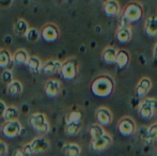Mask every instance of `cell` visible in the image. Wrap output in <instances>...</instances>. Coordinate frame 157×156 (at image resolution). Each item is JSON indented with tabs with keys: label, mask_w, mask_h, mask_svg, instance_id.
Wrapping results in <instances>:
<instances>
[{
	"label": "cell",
	"mask_w": 157,
	"mask_h": 156,
	"mask_svg": "<svg viewBox=\"0 0 157 156\" xmlns=\"http://www.w3.org/2000/svg\"><path fill=\"white\" fill-rule=\"evenodd\" d=\"M113 90V82L109 77L101 76L96 78L92 83V92L98 97H107Z\"/></svg>",
	"instance_id": "6da1fadb"
},
{
	"label": "cell",
	"mask_w": 157,
	"mask_h": 156,
	"mask_svg": "<svg viewBox=\"0 0 157 156\" xmlns=\"http://www.w3.org/2000/svg\"><path fill=\"white\" fill-rule=\"evenodd\" d=\"M29 122L30 125L33 127V129L40 134H46L49 131V124H48L47 119L43 113H32L29 118Z\"/></svg>",
	"instance_id": "7a4b0ae2"
},
{
	"label": "cell",
	"mask_w": 157,
	"mask_h": 156,
	"mask_svg": "<svg viewBox=\"0 0 157 156\" xmlns=\"http://www.w3.org/2000/svg\"><path fill=\"white\" fill-rule=\"evenodd\" d=\"M142 15H143V10L141 4L137 3V2H132V3H129L125 8L123 16L129 23H136V21H140Z\"/></svg>",
	"instance_id": "3957f363"
},
{
	"label": "cell",
	"mask_w": 157,
	"mask_h": 156,
	"mask_svg": "<svg viewBox=\"0 0 157 156\" xmlns=\"http://www.w3.org/2000/svg\"><path fill=\"white\" fill-rule=\"evenodd\" d=\"M157 109V101L155 98H145L139 105V113L142 118L150 119L154 116V112Z\"/></svg>",
	"instance_id": "277c9868"
},
{
	"label": "cell",
	"mask_w": 157,
	"mask_h": 156,
	"mask_svg": "<svg viewBox=\"0 0 157 156\" xmlns=\"http://www.w3.org/2000/svg\"><path fill=\"white\" fill-rule=\"evenodd\" d=\"M21 125L17 120L15 121H6V123L3 125V135L8 138H14L21 134Z\"/></svg>",
	"instance_id": "5b68a950"
},
{
	"label": "cell",
	"mask_w": 157,
	"mask_h": 156,
	"mask_svg": "<svg viewBox=\"0 0 157 156\" xmlns=\"http://www.w3.org/2000/svg\"><path fill=\"white\" fill-rule=\"evenodd\" d=\"M118 128H119V131H120L123 136H130L136 131V124H135L132 119L126 117V118H123L122 120L119 122Z\"/></svg>",
	"instance_id": "8992f818"
},
{
	"label": "cell",
	"mask_w": 157,
	"mask_h": 156,
	"mask_svg": "<svg viewBox=\"0 0 157 156\" xmlns=\"http://www.w3.org/2000/svg\"><path fill=\"white\" fill-rule=\"evenodd\" d=\"M111 142H112L111 136L108 135V134H105V135H103L101 137L92 140L91 148L93 149L94 151H103V150H105V149H107L108 146L111 144Z\"/></svg>",
	"instance_id": "52a82bcc"
},
{
	"label": "cell",
	"mask_w": 157,
	"mask_h": 156,
	"mask_svg": "<svg viewBox=\"0 0 157 156\" xmlns=\"http://www.w3.org/2000/svg\"><path fill=\"white\" fill-rule=\"evenodd\" d=\"M42 38L46 42H55L59 38V30L52 24H47L42 30Z\"/></svg>",
	"instance_id": "ba28073f"
},
{
	"label": "cell",
	"mask_w": 157,
	"mask_h": 156,
	"mask_svg": "<svg viewBox=\"0 0 157 156\" xmlns=\"http://www.w3.org/2000/svg\"><path fill=\"white\" fill-rule=\"evenodd\" d=\"M32 146V150L34 154H40V153H44L49 149V141L43 137H37L34 138L31 142H30Z\"/></svg>",
	"instance_id": "9c48e42d"
},
{
	"label": "cell",
	"mask_w": 157,
	"mask_h": 156,
	"mask_svg": "<svg viewBox=\"0 0 157 156\" xmlns=\"http://www.w3.org/2000/svg\"><path fill=\"white\" fill-rule=\"evenodd\" d=\"M96 115V119L97 122L101 125H109L112 121V115L110 112V110L108 108H105V107H101L96 110L95 112Z\"/></svg>",
	"instance_id": "30bf717a"
},
{
	"label": "cell",
	"mask_w": 157,
	"mask_h": 156,
	"mask_svg": "<svg viewBox=\"0 0 157 156\" xmlns=\"http://www.w3.org/2000/svg\"><path fill=\"white\" fill-rule=\"evenodd\" d=\"M104 12L109 17L117 16L120 13V4L117 0H106L104 2Z\"/></svg>",
	"instance_id": "8fae6325"
},
{
	"label": "cell",
	"mask_w": 157,
	"mask_h": 156,
	"mask_svg": "<svg viewBox=\"0 0 157 156\" xmlns=\"http://www.w3.org/2000/svg\"><path fill=\"white\" fill-rule=\"evenodd\" d=\"M62 70V63L58 60H49L42 65V72L45 74H58Z\"/></svg>",
	"instance_id": "7c38bea8"
},
{
	"label": "cell",
	"mask_w": 157,
	"mask_h": 156,
	"mask_svg": "<svg viewBox=\"0 0 157 156\" xmlns=\"http://www.w3.org/2000/svg\"><path fill=\"white\" fill-rule=\"evenodd\" d=\"M152 87V82H151V79L147 78V77H143L141 79L140 81L138 82L136 87V94L138 97H143L145 96L149 91L151 90Z\"/></svg>",
	"instance_id": "4fadbf2b"
},
{
	"label": "cell",
	"mask_w": 157,
	"mask_h": 156,
	"mask_svg": "<svg viewBox=\"0 0 157 156\" xmlns=\"http://www.w3.org/2000/svg\"><path fill=\"white\" fill-rule=\"evenodd\" d=\"M60 91V82L57 79H49L45 83V93L48 97H55Z\"/></svg>",
	"instance_id": "5bb4252c"
},
{
	"label": "cell",
	"mask_w": 157,
	"mask_h": 156,
	"mask_svg": "<svg viewBox=\"0 0 157 156\" xmlns=\"http://www.w3.org/2000/svg\"><path fill=\"white\" fill-rule=\"evenodd\" d=\"M61 73L65 79H74L76 76V64L73 61H66L62 64Z\"/></svg>",
	"instance_id": "9a60e30c"
},
{
	"label": "cell",
	"mask_w": 157,
	"mask_h": 156,
	"mask_svg": "<svg viewBox=\"0 0 157 156\" xmlns=\"http://www.w3.org/2000/svg\"><path fill=\"white\" fill-rule=\"evenodd\" d=\"M144 29L149 36H157V16H150L145 21Z\"/></svg>",
	"instance_id": "2e32d148"
},
{
	"label": "cell",
	"mask_w": 157,
	"mask_h": 156,
	"mask_svg": "<svg viewBox=\"0 0 157 156\" xmlns=\"http://www.w3.org/2000/svg\"><path fill=\"white\" fill-rule=\"evenodd\" d=\"M28 29H29V26H28V23L25 21V19L21 18L17 19L14 23V26H13V30H14V33L18 36H26Z\"/></svg>",
	"instance_id": "e0dca14e"
},
{
	"label": "cell",
	"mask_w": 157,
	"mask_h": 156,
	"mask_svg": "<svg viewBox=\"0 0 157 156\" xmlns=\"http://www.w3.org/2000/svg\"><path fill=\"white\" fill-rule=\"evenodd\" d=\"M132 38V29L129 27H119L117 31V39L120 43H127Z\"/></svg>",
	"instance_id": "ac0fdd59"
},
{
	"label": "cell",
	"mask_w": 157,
	"mask_h": 156,
	"mask_svg": "<svg viewBox=\"0 0 157 156\" xmlns=\"http://www.w3.org/2000/svg\"><path fill=\"white\" fill-rule=\"evenodd\" d=\"M117 54H118V51H117L116 48H113V47L105 48V50L103 51V60L105 61L107 64L116 63Z\"/></svg>",
	"instance_id": "d6986e66"
},
{
	"label": "cell",
	"mask_w": 157,
	"mask_h": 156,
	"mask_svg": "<svg viewBox=\"0 0 157 156\" xmlns=\"http://www.w3.org/2000/svg\"><path fill=\"white\" fill-rule=\"evenodd\" d=\"M27 65L30 72L33 74L40 73V71L42 70V62L37 57H29L27 61Z\"/></svg>",
	"instance_id": "ffe728a7"
},
{
	"label": "cell",
	"mask_w": 157,
	"mask_h": 156,
	"mask_svg": "<svg viewBox=\"0 0 157 156\" xmlns=\"http://www.w3.org/2000/svg\"><path fill=\"white\" fill-rule=\"evenodd\" d=\"M28 59H29V56H28L27 51H26L25 49L16 50L15 54L13 55V61L18 65L27 64Z\"/></svg>",
	"instance_id": "44dd1931"
},
{
	"label": "cell",
	"mask_w": 157,
	"mask_h": 156,
	"mask_svg": "<svg viewBox=\"0 0 157 156\" xmlns=\"http://www.w3.org/2000/svg\"><path fill=\"white\" fill-rule=\"evenodd\" d=\"M129 62V55L126 50H120L117 54L116 63L120 69H124Z\"/></svg>",
	"instance_id": "7402d4cb"
},
{
	"label": "cell",
	"mask_w": 157,
	"mask_h": 156,
	"mask_svg": "<svg viewBox=\"0 0 157 156\" xmlns=\"http://www.w3.org/2000/svg\"><path fill=\"white\" fill-rule=\"evenodd\" d=\"M23 92V85L17 80H12L8 85V93L12 96H18Z\"/></svg>",
	"instance_id": "603a6c76"
},
{
	"label": "cell",
	"mask_w": 157,
	"mask_h": 156,
	"mask_svg": "<svg viewBox=\"0 0 157 156\" xmlns=\"http://www.w3.org/2000/svg\"><path fill=\"white\" fill-rule=\"evenodd\" d=\"M62 152L66 156H79L80 155V146L75 143H67L62 148Z\"/></svg>",
	"instance_id": "cb8c5ba5"
},
{
	"label": "cell",
	"mask_w": 157,
	"mask_h": 156,
	"mask_svg": "<svg viewBox=\"0 0 157 156\" xmlns=\"http://www.w3.org/2000/svg\"><path fill=\"white\" fill-rule=\"evenodd\" d=\"M18 115H19L18 109L14 106H10V107H6L3 118L6 119V121H15L18 118Z\"/></svg>",
	"instance_id": "d4e9b609"
},
{
	"label": "cell",
	"mask_w": 157,
	"mask_h": 156,
	"mask_svg": "<svg viewBox=\"0 0 157 156\" xmlns=\"http://www.w3.org/2000/svg\"><path fill=\"white\" fill-rule=\"evenodd\" d=\"M11 63L10 52L6 49H0V67L6 69Z\"/></svg>",
	"instance_id": "484cf974"
},
{
	"label": "cell",
	"mask_w": 157,
	"mask_h": 156,
	"mask_svg": "<svg viewBox=\"0 0 157 156\" xmlns=\"http://www.w3.org/2000/svg\"><path fill=\"white\" fill-rule=\"evenodd\" d=\"M90 135H91L92 140L97 139V138L101 137L103 135H105L104 128L98 124H92L90 126Z\"/></svg>",
	"instance_id": "4316f807"
},
{
	"label": "cell",
	"mask_w": 157,
	"mask_h": 156,
	"mask_svg": "<svg viewBox=\"0 0 157 156\" xmlns=\"http://www.w3.org/2000/svg\"><path fill=\"white\" fill-rule=\"evenodd\" d=\"M26 39L27 41H29L30 43H36L39 41L40 36H41V33L39 32V30L35 29V28H29L26 33Z\"/></svg>",
	"instance_id": "83f0119b"
},
{
	"label": "cell",
	"mask_w": 157,
	"mask_h": 156,
	"mask_svg": "<svg viewBox=\"0 0 157 156\" xmlns=\"http://www.w3.org/2000/svg\"><path fill=\"white\" fill-rule=\"evenodd\" d=\"M81 127V123H66L65 131L66 135L75 136Z\"/></svg>",
	"instance_id": "f1b7e54d"
},
{
	"label": "cell",
	"mask_w": 157,
	"mask_h": 156,
	"mask_svg": "<svg viewBox=\"0 0 157 156\" xmlns=\"http://www.w3.org/2000/svg\"><path fill=\"white\" fill-rule=\"evenodd\" d=\"M82 120V116L79 111H73L68 115L66 123H81Z\"/></svg>",
	"instance_id": "f546056e"
},
{
	"label": "cell",
	"mask_w": 157,
	"mask_h": 156,
	"mask_svg": "<svg viewBox=\"0 0 157 156\" xmlns=\"http://www.w3.org/2000/svg\"><path fill=\"white\" fill-rule=\"evenodd\" d=\"M147 134H149V138L151 141L157 140V123H154L147 128Z\"/></svg>",
	"instance_id": "4dcf8cb0"
},
{
	"label": "cell",
	"mask_w": 157,
	"mask_h": 156,
	"mask_svg": "<svg viewBox=\"0 0 157 156\" xmlns=\"http://www.w3.org/2000/svg\"><path fill=\"white\" fill-rule=\"evenodd\" d=\"M1 79L3 80V82H4V83L9 85V83H10L11 81L13 80L12 72L9 71V70H4V71L2 72V74H1Z\"/></svg>",
	"instance_id": "1f68e13d"
},
{
	"label": "cell",
	"mask_w": 157,
	"mask_h": 156,
	"mask_svg": "<svg viewBox=\"0 0 157 156\" xmlns=\"http://www.w3.org/2000/svg\"><path fill=\"white\" fill-rule=\"evenodd\" d=\"M23 152L25 153V155H28V156L34 154V152H33V150H32V146H31V144H30V143L25 144V146H24Z\"/></svg>",
	"instance_id": "d6a6232c"
},
{
	"label": "cell",
	"mask_w": 157,
	"mask_h": 156,
	"mask_svg": "<svg viewBox=\"0 0 157 156\" xmlns=\"http://www.w3.org/2000/svg\"><path fill=\"white\" fill-rule=\"evenodd\" d=\"M14 0H0V8L2 9H9L13 4Z\"/></svg>",
	"instance_id": "836d02e7"
},
{
	"label": "cell",
	"mask_w": 157,
	"mask_h": 156,
	"mask_svg": "<svg viewBox=\"0 0 157 156\" xmlns=\"http://www.w3.org/2000/svg\"><path fill=\"white\" fill-rule=\"evenodd\" d=\"M8 153V146L3 141L0 140V156H4Z\"/></svg>",
	"instance_id": "e575fe53"
},
{
	"label": "cell",
	"mask_w": 157,
	"mask_h": 156,
	"mask_svg": "<svg viewBox=\"0 0 157 156\" xmlns=\"http://www.w3.org/2000/svg\"><path fill=\"white\" fill-rule=\"evenodd\" d=\"M6 105L4 102L0 101V117H3L4 112H6Z\"/></svg>",
	"instance_id": "d590c367"
},
{
	"label": "cell",
	"mask_w": 157,
	"mask_h": 156,
	"mask_svg": "<svg viewBox=\"0 0 157 156\" xmlns=\"http://www.w3.org/2000/svg\"><path fill=\"white\" fill-rule=\"evenodd\" d=\"M13 156H25V153L23 152V150H15L14 152H13Z\"/></svg>",
	"instance_id": "8d00e7d4"
},
{
	"label": "cell",
	"mask_w": 157,
	"mask_h": 156,
	"mask_svg": "<svg viewBox=\"0 0 157 156\" xmlns=\"http://www.w3.org/2000/svg\"><path fill=\"white\" fill-rule=\"evenodd\" d=\"M153 55H154V60L157 62V42L155 44V46H154V51H153Z\"/></svg>",
	"instance_id": "74e56055"
}]
</instances>
